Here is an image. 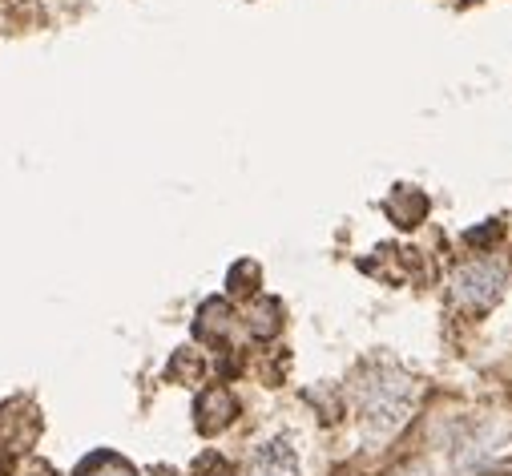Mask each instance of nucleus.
Segmentation results:
<instances>
[{"label": "nucleus", "mask_w": 512, "mask_h": 476, "mask_svg": "<svg viewBox=\"0 0 512 476\" xmlns=\"http://www.w3.org/2000/svg\"><path fill=\"white\" fill-rule=\"evenodd\" d=\"M234 416H238V400H234V392L222 388V384L206 388V392L198 396V404H194V424H198L202 436H218L222 428L234 424Z\"/></svg>", "instance_id": "5"}, {"label": "nucleus", "mask_w": 512, "mask_h": 476, "mask_svg": "<svg viewBox=\"0 0 512 476\" xmlns=\"http://www.w3.org/2000/svg\"><path fill=\"white\" fill-rule=\"evenodd\" d=\"M496 234H500V222H488V226H480V230H468V243L480 247L484 238H496Z\"/></svg>", "instance_id": "13"}, {"label": "nucleus", "mask_w": 512, "mask_h": 476, "mask_svg": "<svg viewBox=\"0 0 512 476\" xmlns=\"http://www.w3.org/2000/svg\"><path fill=\"white\" fill-rule=\"evenodd\" d=\"M259 283H263V267L254 263V259H238V263L226 271V291H230L234 299L259 295Z\"/></svg>", "instance_id": "9"}, {"label": "nucleus", "mask_w": 512, "mask_h": 476, "mask_svg": "<svg viewBox=\"0 0 512 476\" xmlns=\"http://www.w3.org/2000/svg\"><path fill=\"white\" fill-rule=\"evenodd\" d=\"M37 436H41V412L29 400L0 404V452H21L25 456Z\"/></svg>", "instance_id": "3"}, {"label": "nucleus", "mask_w": 512, "mask_h": 476, "mask_svg": "<svg viewBox=\"0 0 512 476\" xmlns=\"http://www.w3.org/2000/svg\"><path fill=\"white\" fill-rule=\"evenodd\" d=\"M388 214H392V222L404 226V230L420 226V218H428V198H424V190H416V186H396L392 198H388Z\"/></svg>", "instance_id": "8"}, {"label": "nucleus", "mask_w": 512, "mask_h": 476, "mask_svg": "<svg viewBox=\"0 0 512 476\" xmlns=\"http://www.w3.org/2000/svg\"><path fill=\"white\" fill-rule=\"evenodd\" d=\"M150 476H174V472H170V468H154Z\"/></svg>", "instance_id": "14"}, {"label": "nucleus", "mask_w": 512, "mask_h": 476, "mask_svg": "<svg viewBox=\"0 0 512 476\" xmlns=\"http://www.w3.org/2000/svg\"><path fill=\"white\" fill-rule=\"evenodd\" d=\"M242 476H303V464L287 436H271L246 456Z\"/></svg>", "instance_id": "4"}, {"label": "nucleus", "mask_w": 512, "mask_h": 476, "mask_svg": "<svg viewBox=\"0 0 512 476\" xmlns=\"http://www.w3.org/2000/svg\"><path fill=\"white\" fill-rule=\"evenodd\" d=\"M504 287H508V271L500 263L472 259L452 275V303L460 311H468V315H484V311H492L500 303Z\"/></svg>", "instance_id": "2"}, {"label": "nucleus", "mask_w": 512, "mask_h": 476, "mask_svg": "<svg viewBox=\"0 0 512 476\" xmlns=\"http://www.w3.org/2000/svg\"><path fill=\"white\" fill-rule=\"evenodd\" d=\"M468 5H472V0H468Z\"/></svg>", "instance_id": "15"}, {"label": "nucleus", "mask_w": 512, "mask_h": 476, "mask_svg": "<svg viewBox=\"0 0 512 476\" xmlns=\"http://www.w3.org/2000/svg\"><path fill=\"white\" fill-rule=\"evenodd\" d=\"M246 331L254 339H275L283 331V303L271 299V295H259L246 307Z\"/></svg>", "instance_id": "7"}, {"label": "nucleus", "mask_w": 512, "mask_h": 476, "mask_svg": "<svg viewBox=\"0 0 512 476\" xmlns=\"http://www.w3.org/2000/svg\"><path fill=\"white\" fill-rule=\"evenodd\" d=\"M13 476H57L45 460H37V456H21V464L13 468Z\"/></svg>", "instance_id": "12"}, {"label": "nucleus", "mask_w": 512, "mask_h": 476, "mask_svg": "<svg viewBox=\"0 0 512 476\" xmlns=\"http://www.w3.org/2000/svg\"><path fill=\"white\" fill-rule=\"evenodd\" d=\"M77 476H138V472H134L130 460L117 456V452H93L89 460H81Z\"/></svg>", "instance_id": "10"}, {"label": "nucleus", "mask_w": 512, "mask_h": 476, "mask_svg": "<svg viewBox=\"0 0 512 476\" xmlns=\"http://www.w3.org/2000/svg\"><path fill=\"white\" fill-rule=\"evenodd\" d=\"M202 372H206V364H202V355H198L194 347H182V351L174 355V364H170V376L182 380V384L202 380Z\"/></svg>", "instance_id": "11"}, {"label": "nucleus", "mask_w": 512, "mask_h": 476, "mask_svg": "<svg viewBox=\"0 0 512 476\" xmlns=\"http://www.w3.org/2000/svg\"><path fill=\"white\" fill-rule=\"evenodd\" d=\"M230 331H234V307H230L226 299H206V303L198 307V319H194V335H198L202 343H214V347H222V343L230 339Z\"/></svg>", "instance_id": "6"}, {"label": "nucleus", "mask_w": 512, "mask_h": 476, "mask_svg": "<svg viewBox=\"0 0 512 476\" xmlns=\"http://www.w3.org/2000/svg\"><path fill=\"white\" fill-rule=\"evenodd\" d=\"M416 404V384L408 372H400L396 364H367L355 380V408H359V424L367 428V436H392Z\"/></svg>", "instance_id": "1"}]
</instances>
